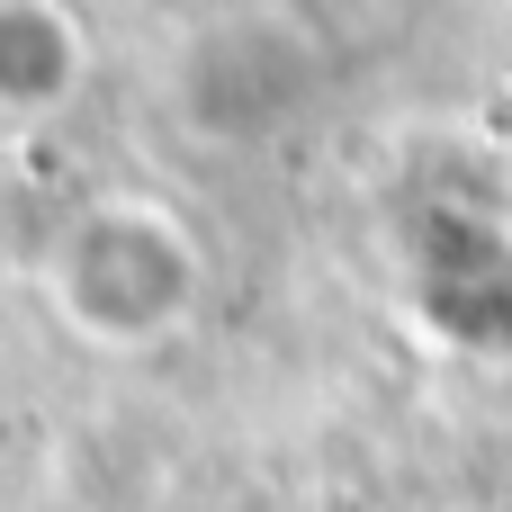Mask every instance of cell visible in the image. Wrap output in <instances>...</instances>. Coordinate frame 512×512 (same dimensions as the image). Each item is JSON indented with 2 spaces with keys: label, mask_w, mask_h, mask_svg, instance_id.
<instances>
[{
  "label": "cell",
  "mask_w": 512,
  "mask_h": 512,
  "mask_svg": "<svg viewBox=\"0 0 512 512\" xmlns=\"http://www.w3.org/2000/svg\"><path fill=\"white\" fill-rule=\"evenodd\" d=\"M81 72V27L54 0H0V117H45Z\"/></svg>",
  "instance_id": "6da1fadb"
}]
</instances>
